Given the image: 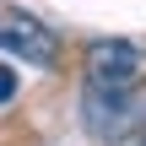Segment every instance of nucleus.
I'll return each mask as SVG.
<instances>
[{
    "mask_svg": "<svg viewBox=\"0 0 146 146\" xmlns=\"http://www.w3.org/2000/svg\"><path fill=\"white\" fill-rule=\"evenodd\" d=\"M16 98V76H11V65H0V103H11Z\"/></svg>",
    "mask_w": 146,
    "mask_h": 146,
    "instance_id": "4",
    "label": "nucleus"
},
{
    "mask_svg": "<svg viewBox=\"0 0 146 146\" xmlns=\"http://www.w3.org/2000/svg\"><path fill=\"white\" fill-rule=\"evenodd\" d=\"M130 146H146V119H141V130H135V141H130Z\"/></svg>",
    "mask_w": 146,
    "mask_h": 146,
    "instance_id": "5",
    "label": "nucleus"
},
{
    "mask_svg": "<svg viewBox=\"0 0 146 146\" xmlns=\"http://www.w3.org/2000/svg\"><path fill=\"white\" fill-rule=\"evenodd\" d=\"M146 119V92H98V87H81V125L87 135L103 146H119V141H135Z\"/></svg>",
    "mask_w": 146,
    "mask_h": 146,
    "instance_id": "2",
    "label": "nucleus"
},
{
    "mask_svg": "<svg viewBox=\"0 0 146 146\" xmlns=\"http://www.w3.org/2000/svg\"><path fill=\"white\" fill-rule=\"evenodd\" d=\"M0 49L11 60H22V65L49 70L60 60V33L49 22H38L33 11H22V5H0Z\"/></svg>",
    "mask_w": 146,
    "mask_h": 146,
    "instance_id": "3",
    "label": "nucleus"
},
{
    "mask_svg": "<svg viewBox=\"0 0 146 146\" xmlns=\"http://www.w3.org/2000/svg\"><path fill=\"white\" fill-rule=\"evenodd\" d=\"M81 65L98 92H146V43L135 38H92Z\"/></svg>",
    "mask_w": 146,
    "mask_h": 146,
    "instance_id": "1",
    "label": "nucleus"
}]
</instances>
